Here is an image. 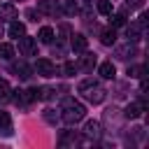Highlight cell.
<instances>
[{
  "label": "cell",
  "mask_w": 149,
  "mask_h": 149,
  "mask_svg": "<svg viewBox=\"0 0 149 149\" xmlns=\"http://www.w3.org/2000/svg\"><path fill=\"white\" fill-rule=\"evenodd\" d=\"M84 116H86V107H84L81 102H74V100H65V109H63L61 119H63L68 126H74V123H79Z\"/></svg>",
  "instance_id": "cell-1"
},
{
  "label": "cell",
  "mask_w": 149,
  "mask_h": 149,
  "mask_svg": "<svg viewBox=\"0 0 149 149\" xmlns=\"http://www.w3.org/2000/svg\"><path fill=\"white\" fill-rule=\"evenodd\" d=\"M79 91H81V93L86 95V100L93 102V105H100V102L105 100V93H107L105 88H100V86H98L95 81H91V79L81 81V84H79Z\"/></svg>",
  "instance_id": "cell-2"
},
{
  "label": "cell",
  "mask_w": 149,
  "mask_h": 149,
  "mask_svg": "<svg viewBox=\"0 0 149 149\" xmlns=\"http://www.w3.org/2000/svg\"><path fill=\"white\" fill-rule=\"evenodd\" d=\"M35 51H37L35 40L28 37V35H21V37H19V54H21V56H33Z\"/></svg>",
  "instance_id": "cell-3"
},
{
  "label": "cell",
  "mask_w": 149,
  "mask_h": 149,
  "mask_svg": "<svg viewBox=\"0 0 149 149\" xmlns=\"http://www.w3.org/2000/svg\"><path fill=\"white\" fill-rule=\"evenodd\" d=\"M33 72H37V74H42V77H54V72H56V68H54V63H51L49 58H40V61L35 63V68H33Z\"/></svg>",
  "instance_id": "cell-4"
},
{
  "label": "cell",
  "mask_w": 149,
  "mask_h": 149,
  "mask_svg": "<svg viewBox=\"0 0 149 149\" xmlns=\"http://www.w3.org/2000/svg\"><path fill=\"white\" fill-rule=\"evenodd\" d=\"M144 28H147V26H142L140 21H133V23L126 28V37H128V42H137V40L142 37Z\"/></svg>",
  "instance_id": "cell-5"
},
{
  "label": "cell",
  "mask_w": 149,
  "mask_h": 149,
  "mask_svg": "<svg viewBox=\"0 0 149 149\" xmlns=\"http://www.w3.org/2000/svg\"><path fill=\"white\" fill-rule=\"evenodd\" d=\"M84 135H86V137H91V140H98V137L102 135L100 123H98V121H86V126H84Z\"/></svg>",
  "instance_id": "cell-6"
},
{
  "label": "cell",
  "mask_w": 149,
  "mask_h": 149,
  "mask_svg": "<svg viewBox=\"0 0 149 149\" xmlns=\"http://www.w3.org/2000/svg\"><path fill=\"white\" fill-rule=\"evenodd\" d=\"M70 44H72V49H74V51H86L88 40H86L81 33H74V35H72V40H70Z\"/></svg>",
  "instance_id": "cell-7"
},
{
  "label": "cell",
  "mask_w": 149,
  "mask_h": 149,
  "mask_svg": "<svg viewBox=\"0 0 149 149\" xmlns=\"http://www.w3.org/2000/svg\"><path fill=\"white\" fill-rule=\"evenodd\" d=\"M142 109H144V107H142L140 102H130V105L123 109V116H126V119H140V116H142Z\"/></svg>",
  "instance_id": "cell-8"
},
{
  "label": "cell",
  "mask_w": 149,
  "mask_h": 149,
  "mask_svg": "<svg viewBox=\"0 0 149 149\" xmlns=\"http://www.w3.org/2000/svg\"><path fill=\"white\" fill-rule=\"evenodd\" d=\"M98 72H100V77H102V79H114V74H116V68H114L109 61H105V63H100Z\"/></svg>",
  "instance_id": "cell-9"
},
{
  "label": "cell",
  "mask_w": 149,
  "mask_h": 149,
  "mask_svg": "<svg viewBox=\"0 0 149 149\" xmlns=\"http://www.w3.org/2000/svg\"><path fill=\"white\" fill-rule=\"evenodd\" d=\"M16 19V7L14 5H0V21H14Z\"/></svg>",
  "instance_id": "cell-10"
},
{
  "label": "cell",
  "mask_w": 149,
  "mask_h": 149,
  "mask_svg": "<svg viewBox=\"0 0 149 149\" xmlns=\"http://www.w3.org/2000/svg\"><path fill=\"white\" fill-rule=\"evenodd\" d=\"M7 33H9V37L19 40L21 35H26V26H23L21 21H12V23H9V30H7Z\"/></svg>",
  "instance_id": "cell-11"
},
{
  "label": "cell",
  "mask_w": 149,
  "mask_h": 149,
  "mask_svg": "<svg viewBox=\"0 0 149 149\" xmlns=\"http://www.w3.org/2000/svg\"><path fill=\"white\" fill-rule=\"evenodd\" d=\"M56 9H58L56 0H40V2H37V12H44V14H56Z\"/></svg>",
  "instance_id": "cell-12"
},
{
  "label": "cell",
  "mask_w": 149,
  "mask_h": 149,
  "mask_svg": "<svg viewBox=\"0 0 149 149\" xmlns=\"http://www.w3.org/2000/svg\"><path fill=\"white\" fill-rule=\"evenodd\" d=\"M100 42H102L105 47H112V44L116 42V30H114V28L102 30V33H100Z\"/></svg>",
  "instance_id": "cell-13"
},
{
  "label": "cell",
  "mask_w": 149,
  "mask_h": 149,
  "mask_svg": "<svg viewBox=\"0 0 149 149\" xmlns=\"http://www.w3.org/2000/svg\"><path fill=\"white\" fill-rule=\"evenodd\" d=\"M12 70H14V72H16V74H19L21 79H28V77L33 74V68H30V65H26L23 61H21V63H16V65H14Z\"/></svg>",
  "instance_id": "cell-14"
},
{
  "label": "cell",
  "mask_w": 149,
  "mask_h": 149,
  "mask_svg": "<svg viewBox=\"0 0 149 149\" xmlns=\"http://www.w3.org/2000/svg\"><path fill=\"white\" fill-rule=\"evenodd\" d=\"M61 144H77V142H81V137L74 133V130H68V133H63L61 135V140H58Z\"/></svg>",
  "instance_id": "cell-15"
},
{
  "label": "cell",
  "mask_w": 149,
  "mask_h": 149,
  "mask_svg": "<svg viewBox=\"0 0 149 149\" xmlns=\"http://www.w3.org/2000/svg\"><path fill=\"white\" fill-rule=\"evenodd\" d=\"M37 37H40V42H44V44H49V42L54 40V28H49V26H44V28H40V33H37Z\"/></svg>",
  "instance_id": "cell-16"
},
{
  "label": "cell",
  "mask_w": 149,
  "mask_h": 149,
  "mask_svg": "<svg viewBox=\"0 0 149 149\" xmlns=\"http://www.w3.org/2000/svg\"><path fill=\"white\" fill-rule=\"evenodd\" d=\"M0 128H2L7 135L12 133V116H9L7 112H2V109H0Z\"/></svg>",
  "instance_id": "cell-17"
},
{
  "label": "cell",
  "mask_w": 149,
  "mask_h": 149,
  "mask_svg": "<svg viewBox=\"0 0 149 149\" xmlns=\"http://www.w3.org/2000/svg\"><path fill=\"white\" fill-rule=\"evenodd\" d=\"M112 19H109V26L112 28H121V26H126V14L121 12V14H109Z\"/></svg>",
  "instance_id": "cell-18"
},
{
  "label": "cell",
  "mask_w": 149,
  "mask_h": 149,
  "mask_svg": "<svg viewBox=\"0 0 149 149\" xmlns=\"http://www.w3.org/2000/svg\"><path fill=\"white\" fill-rule=\"evenodd\" d=\"M93 65H95V56H93V54H86V56H81V61H79V65H77V68L91 70Z\"/></svg>",
  "instance_id": "cell-19"
},
{
  "label": "cell",
  "mask_w": 149,
  "mask_h": 149,
  "mask_svg": "<svg viewBox=\"0 0 149 149\" xmlns=\"http://www.w3.org/2000/svg\"><path fill=\"white\" fill-rule=\"evenodd\" d=\"M42 116H44V121H47V123H56V121L61 119V114H58L56 109H51V107H47V109L42 112Z\"/></svg>",
  "instance_id": "cell-20"
},
{
  "label": "cell",
  "mask_w": 149,
  "mask_h": 149,
  "mask_svg": "<svg viewBox=\"0 0 149 149\" xmlns=\"http://www.w3.org/2000/svg\"><path fill=\"white\" fill-rule=\"evenodd\" d=\"M0 58H5V61H12L14 58V47L12 44H0Z\"/></svg>",
  "instance_id": "cell-21"
},
{
  "label": "cell",
  "mask_w": 149,
  "mask_h": 149,
  "mask_svg": "<svg viewBox=\"0 0 149 149\" xmlns=\"http://www.w3.org/2000/svg\"><path fill=\"white\" fill-rule=\"evenodd\" d=\"M112 9H114V5H112V0H98V12L100 14H112Z\"/></svg>",
  "instance_id": "cell-22"
},
{
  "label": "cell",
  "mask_w": 149,
  "mask_h": 149,
  "mask_svg": "<svg viewBox=\"0 0 149 149\" xmlns=\"http://www.w3.org/2000/svg\"><path fill=\"white\" fill-rule=\"evenodd\" d=\"M116 56H119V58H123V61H126L128 56L133 58V56H135V49H133V47H130V42H128V47H121V49H116Z\"/></svg>",
  "instance_id": "cell-23"
},
{
  "label": "cell",
  "mask_w": 149,
  "mask_h": 149,
  "mask_svg": "<svg viewBox=\"0 0 149 149\" xmlns=\"http://www.w3.org/2000/svg\"><path fill=\"white\" fill-rule=\"evenodd\" d=\"M9 93H12L9 84H7L5 79H0V100H9Z\"/></svg>",
  "instance_id": "cell-24"
},
{
  "label": "cell",
  "mask_w": 149,
  "mask_h": 149,
  "mask_svg": "<svg viewBox=\"0 0 149 149\" xmlns=\"http://www.w3.org/2000/svg\"><path fill=\"white\" fill-rule=\"evenodd\" d=\"M142 74H144V68H142V65L128 68V77H130V79H137V77H142Z\"/></svg>",
  "instance_id": "cell-25"
},
{
  "label": "cell",
  "mask_w": 149,
  "mask_h": 149,
  "mask_svg": "<svg viewBox=\"0 0 149 149\" xmlns=\"http://www.w3.org/2000/svg\"><path fill=\"white\" fill-rule=\"evenodd\" d=\"M63 72H65V77H72V74H74V72H77V65H74V63H70V61H68V63H65V65H63Z\"/></svg>",
  "instance_id": "cell-26"
},
{
  "label": "cell",
  "mask_w": 149,
  "mask_h": 149,
  "mask_svg": "<svg viewBox=\"0 0 149 149\" xmlns=\"http://www.w3.org/2000/svg\"><path fill=\"white\" fill-rule=\"evenodd\" d=\"M144 5V0H128L126 2V9H137V7H142Z\"/></svg>",
  "instance_id": "cell-27"
}]
</instances>
